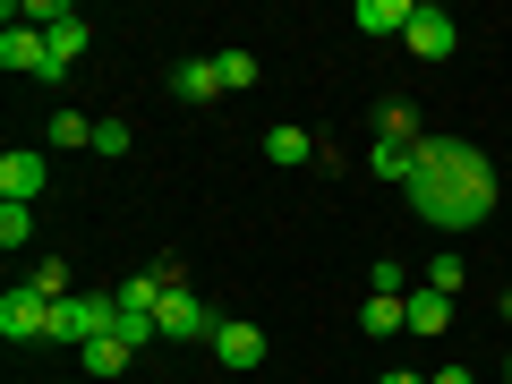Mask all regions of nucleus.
Segmentation results:
<instances>
[{
    "mask_svg": "<svg viewBox=\"0 0 512 384\" xmlns=\"http://www.w3.org/2000/svg\"><path fill=\"white\" fill-rule=\"evenodd\" d=\"M436 231H478L495 214V163L470 146V137H419V171L402 188Z\"/></svg>",
    "mask_w": 512,
    "mask_h": 384,
    "instance_id": "obj_1",
    "label": "nucleus"
},
{
    "mask_svg": "<svg viewBox=\"0 0 512 384\" xmlns=\"http://www.w3.org/2000/svg\"><path fill=\"white\" fill-rule=\"evenodd\" d=\"M154 325H163V342H214V325H222V316L205 308V299L188 291V282H171V291L154 299Z\"/></svg>",
    "mask_w": 512,
    "mask_h": 384,
    "instance_id": "obj_2",
    "label": "nucleus"
},
{
    "mask_svg": "<svg viewBox=\"0 0 512 384\" xmlns=\"http://www.w3.org/2000/svg\"><path fill=\"white\" fill-rule=\"evenodd\" d=\"M0 69H9V77H52V43H43V26L0 18Z\"/></svg>",
    "mask_w": 512,
    "mask_h": 384,
    "instance_id": "obj_3",
    "label": "nucleus"
},
{
    "mask_svg": "<svg viewBox=\"0 0 512 384\" xmlns=\"http://www.w3.org/2000/svg\"><path fill=\"white\" fill-rule=\"evenodd\" d=\"M0 333H9V342H43V333H52V299H43L35 282L0 291Z\"/></svg>",
    "mask_w": 512,
    "mask_h": 384,
    "instance_id": "obj_4",
    "label": "nucleus"
},
{
    "mask_svg": "<svg viewBox=\"0 0 512 384\" xmlns=\"http://www.w3.org/2000/svg\"><path fill=\"white\" fill-rule=\"evenodd\" d=\"M410 52L419 60H453V43H461V26H453V9H436V0H419V9H410Z\"/></svg>",
    "mask_w": 512,
    "mask_h": 384,
    "instance_id": "obj_5",
    "label": "nucleus"
},
{
    "mask_svg": "<svg viewBox=\"0 0 512 384\" xmlns=\"http://www.w3.org/2000/svg\"><path fill=\"white\" fill-rule=\"evenodd\" d=\"M205 350H214L222 367H265V333H256L248 316H222V325H214V342H205Z\"/></svg>",
    "mask_w": 512,
    "mask_h": 384,
    "instance_id": "obj_6",
    "label": "nucleus"
},
{
    "mask_svg": "<svg viewBox=\"0 0 512 384\" xmlns=\"http://www.w3.org/2000/svg\"><path fill=\"white\" fill-rule=\"evenodd\" d=\"M43 154H0V205H35L43 197Z\"/></svg>",
    "mask_w": 512,
    "mask_h": 384,
    "instance_id": "obj_7",
    "label": "nucleus"
},
{
    "mask_svg": "<svg viewBox=\"0 0 512 384\" xmlns=\"http://www.w3.org/2000/svg\"><path fill=\"white\" fill-rule=\"evenodd\" d=\"M359 333H367V342H393V333H410V291L402 299H359Z\"/></svg>",
    "mask_w": 512,
    "mask_h": 384,
    "instance_id": "obj_8",
    "label": "nucleus"
},
{
    "mask_svg": "<svg viewBox=\"0 0 512 384\" xmlns=\"http://www.w3.org/2000/svg\"><path fill=\"white\" fill-rule=\"evenodd\" d=\"M86 35H94V26H86V9H69V18H52V26H43V43H52V77H69V69H77Z\"/></svg>",
    "mask_w": 512,
    "mask_h": 384,
    "instance_id": "obj_9",
    "label": "nucleus"
},
{
    "mask_svg": "<svg viewBox=\"0 0 512 384\" xmlns=\"http://www.w3.org/2000/svg\"><path fill=\"white\" fill-rule=\"evenodd\" d=\"M367 171H376V180H393V188H410V171H419V137H376Z\"/></svg>",
    "mask_w": 512,
    "mask_h": 384,
    "instance_id": "obj_10",
    "label": "nucleus"
},
{
    "mask_svg": "<svg viewBox=\"0 0 512 384\" xmlns=\"http://www.w3.org/2000/svg\"><path fill=\"white\" fill-rule=\"evenodd\" d=\"M419 0H359V35H410Z\"/></svg>",
    "mask_w": 512,
    "mask_h": 384,
    "instance_id": "obj_11",
    "label": "nucleus"
},
{
    "mask_svg": "<svg viewBox=\"0 0 512 384\" xmlns=\"http://www.w3.org/2000/svg\"><path fill=\"white\" fill-rule=\"evenodd\" d=\"M171 94H180V103H214V94H222L214 60H180V69H171Z\"/></svg>",
    "mask_w": 512,
    "mask_h": 384,
    "instance_id": "obj_12",
    "label": "nucleus"
},
{
    "mask_svg": "<svg viewBox=\"0 0 512 384\" xmlns=\"http://www.w3.org/2000/svg\"><path fill=\"white\" fill-rule=\"evenodd\" d=\"M444 325H453V299H444V291H427V282H419V291H410V333L427 342V333H444Z\"/></svg>",
    "mask_w": 512,
    "mask_h": 384,
    "instance_id": "obj_13",
    "label": "nucleus"
},
{
    "mask_svg": "<svg viewBox=\"0 0 512 384\" xmlns=\"http://www.w3.org/2000/svg\"><path fill=\"white\" fill-rule=\"evenodd\" d=\"M265 154H274V163H316L325 146H316L308 128H265Z\"/></svg>",
    "mask_w": 512,
    "mask_h": 384,
    "instance_id": "obj_14",
    "label": "nucleus"
},
{
    "mask_svg": "<svg viewBox=\"0 0 512 384\" xmlns=\"http://www.w3.org/2000/svg\"><path fill=\"white\" fill-rule=\"evenodd\" d=\"M77 359H86V376H120V367L137 359V350H128L120 333H103V342H86V350H77Z\"/></svg>",
    "mask_w": 512,
    "mask_h": 384,
    "instance_id": "obj_15",
    "label": "nucleus"
},
{
    "mask_svg": "<svg viewBox=\"0 0 512 384\" xmlns=\"http://www.w3.org/2000/svg\"><path fill=\"white\" fill-rule=\"evenodd\" d=\"M0 248H35V205H0Z\"/></svg>",
    "mask_w": 512,
    "mask_h": 384,
    "instance_id": "obj_16",
    "label": "nucleus"
},
{
    "mask_svg": "<svg viewBox=\"0 0 512 384\" xmlns=\"http://www.w3.org/2000/svg\"><path fill=\"white\" fill-rule=\"evenodd\" d=\"M214 77H222V94H248L256 86V52H214Z\"/></svg>",
    "mask_w": 512,
    "mask_h": 384,
    "instance_id": "obj_17",
    "label": "nucleus"
},
{
    "mask_svg": "<svg viewBox=\"0 0 512 384\" xmlns=\"http://www.w3.org/2000/svg\"><path fill=\"white\" fill-rule=\"evenodd\" d=\"M461 282H470V265H461L453 248H436V256H427V291H444V299H453Z\"/></svg>",
    "mask_w": 512,
    "mask_h": 384,
    "instance_id": "obj_18",
    "label": "nucleus"
},
{
    "mask_svg": "<svg viewBox=\"0 0 512 384\" xmlns=\"http://www.w3.org/2000/svg\"><path fill=\"white\" fill-rule=\"evenodd\" d=\"M52 146H60V154L94 146V120H86V111H52Z\"/></svg>",
    "mask_w": 512,
    "mask_h": 384,
    "instance_id": "obj_19",
    "label": "nucleus"
},
{
    "mask_svg": "<svg viewBox=\"0 0 512 384\" xmlns=\"http://www.w3.org/2000/svg\"><path fill=\"white\" fill-rule=\"evenodd\" d=\"M26 282H35L43 299H69V265H60V256H35V274H26Z\"/></svg>",
    "mask_w": 512,
    "mask_h": 384,
    "instance_id": "obj_20",
    "label": "nucleus"
},
{
    "mask_svg": "<svg viewBox=\"0 0 512 384\" xmlns=\"http://www.w3.org/2000/svg\"><path fill=\"white\" fill-rule=\"evenodd\" d=\"M376 137H427V128H419V111H402V103H384V111H376Z\"/></svg>",
    "mask_w": 512,
    "mask_h": 384,
    "instance_id": "obj_21",
    "label": "nucleus"
},
{
    "mask_svg": "<svg viewBox=\"0 0 512 384\" xmlns=\"http://www.w3.org/2000/svg\"><path fill=\"white\" fill-rule=\"evenodd\" d=\"M367 291H384V299H402L410 291V274L393 265V256H376V274H367Z\"/></svg>",
    "mask_w": 512,
    "mask_h": 384,
    "instance_id": "obj_22",
    "label": "nucleus"
},
{
    "mask_svg": "<svg viewBox=\"0 0 512 384\" xmlns=\"http://www.w3.org/2000/svg\"><path fill=\"white\" fill-rule=\"evenodd\" d=\"M137 137H128V120H94V154H128Z\"/></svg>",
    "mask_w": 512,
    "mask_h": 384,
    "instance_id": "obj_23",
    "label": "nucleus"
},
{
    "mask_svg": "<svg viewBox=\"0 0 512 384\" xmlns=\"http://www.w3.org/2000/svg\"><path fill=\"white\" fill-rule=\"evenodd\" d=\"M376 384H427V376H419V367H384Z\"/></svg>",
    "mask_w": 512,
    "mask_h": 384,
    "instance_id": "obj_24",
    "label": "nucleus"
},
{
    "mask_svg": "<svg viewBox=\"0 0 512 384\" xmlns=\"http://www.w3.org/2000/svg\"><path fill=\"white\" fill-rule=\"evenodd\" d=\"M427 384H478V376H470V367H436V376H427Z\"/></svg>",
    "mask_w": 512,
    "mask_h": 384,
    "instance_id": "obj_25",
    "label": "nucleus"
},
{
    "mask_svg": "<svg viewBox=\"0 0 512 384\" xmlns=\"http://www.w3.org/2000/svg\"><path fill=\"white\" fill-rule=\"evenodd\" d=\"M504 376H512V359H504Z\"/></svg>",
    "mask_w": 512,
    "mask_h": 384,
    "instance_id": "obj_26",
    "label": "nucleus"
}]
</instances>
